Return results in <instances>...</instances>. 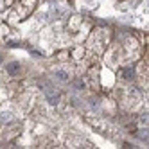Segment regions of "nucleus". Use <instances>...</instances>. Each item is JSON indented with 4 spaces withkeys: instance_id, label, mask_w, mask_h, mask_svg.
<instances>
[{
    "instance_id": "f257e3e1",
    "label": "nucleus",
    "mask_w": 149,
    "mask_h": 149,
    "mask_svg": "<svg viewBox=\"0 0 149 149\" xmlns=\"http://www.w3.org/2000/svg\"><path fill=\"white\" fill-rule=\"evenodd\" d=\"M16 2H20L22 6L29 7L31 11H34V9H36V4H38V0H16Z\"/></svg>"
},
{
    "instance_id": "f03ea898",
    "label": "nucleus",
    "mask_w": 149,
    "mask_h": 149,
    "mask_svg": "<svg viewBox=\"0 0 149 149\" xmlns=\"http://www.w3.org/2000/svg\"><path fill=\"white\" fill-rule=\"evenodd\" d=\"M4 9H7V7H6V4H4V0H0V11H4Z\"/></svg>"
}]
</instances>
